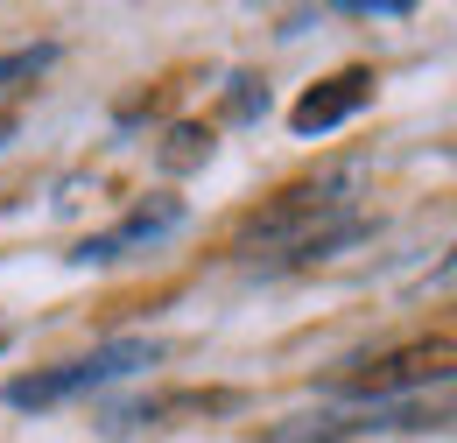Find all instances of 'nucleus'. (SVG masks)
<instances>
[{
  "mask_svg": "<svg viewBox=\"0 0 457 443\" xmlns=\"http://www.w3.org/2000/svg\"><path fill=\"white\" fill-rule=\"evenodd\" d=\"M268 443H352L338 415H317V422H295V430H275Z\"/></svg>",
  "mask_w": 457,
  "mask_h": 443,
  "instance_id": "39448f33",
  "label": "nucleus"
},
{
  "mask_svg": "<svg viewBox=\"0 0 457 443\" xmlns=\"http://www.w3.org/2000/svg\"><path fill=\"white\" fill-rule=\"evenodd\" d=\"M0 345H7V331H0Z\"/></svg>",
  "mask_w": 457,
  "mask_h": 443,
  "instance_id": "0eeeda50",
  "label": "nucleus"
},
{
  "mask_svg": "<svg viewBox=\"0 0 457 443\" xmlns=\"http://www.w3.org/2000/svg\"><path fill=\"white\" fill-rule=\"evenodd\" d=\"M7 141H14V127H0V148H7Z\"/></svg>",
  "mask_w": 457,
  "mask_h": 443,
  "instance_id": "423d86ee",
  "label": "nucleus"
},
{
  "mask_svg": "<svg viewBox=\"0 0 457 443\" xmlns=\"http://www.w3.org/2000/svg\"><path fill=\"white\" fill-rule=\"evenodd\" d=\"M176 225H183V205L176 197H155V205H134L127 219L113 225V232H92V239H78V268H113V261H127V254H148V247H162Z\"/></svg>",
  "mask_w": 457,
  "mask_h": 443,
  "instance_id": "f03ea898",
  "label": "nucleus"
},
{
  "mask_svg": "<svg viewBox=\"0 0 457 443\" xmlns=\"http://www.w3.org/2000/svg\"><path fill=\"white\" fill-rule=\"evenodd\" d=\"M366 92H373V71H338V78H324V85H310L295 99L288 127L295 134H331V127H345L352 113L366 106Z\"/></svg>",
  "mask_w": 457,
  "mask_h": 443,
  "instance_id": "7ed1b4c3",
  "label": "nucleus"
},
{
  "mask_svg": "<svg viewBox=\"0 0 457 443\" xmlns=\"http://www.w3.org/2000/svg\"><path fill=\"white\" fill-rule=\"evenodd\" d=\"M162 359V345L155 338H113V345H99V352H85V359H63V366H36V373H21V380H7V408H63V401H78V394H99L113 388V380H134V373H148Z\"/></svg>",
  "mask_w": 457,
  "mask_h": 443,
  "instance_id": "f257e3e1",
  "label": "nucleus"
},
{
  "mask_svg": "<svg viewBox=\"0 0 457 443\" xmlns=\"http://www.w3.org/2000/svg\"><path fill=\"white\" fill-rule=\"evenodd\" d=\"M57 63V43H29V50H7L0 56V99L14 92V85H29V78H43Z\"/></svg>",
  "mask_w": 457,
  "mask_h": 443,
  "instance_id": "20e7f679",
  "label": "nucleus"
}]
</instances>
